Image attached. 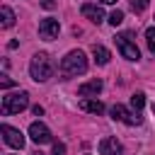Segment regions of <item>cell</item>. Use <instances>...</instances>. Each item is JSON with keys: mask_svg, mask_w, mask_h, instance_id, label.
<instances>
[{"mask_svg": "<svg viewBox=\"0 0 155 155\" xmlns=\"http://www.w3.org/2000/svg\"><path fill=\"white\" fill-rule=\"evenodd\" d=\"M99 2H104V5H114L116 0H99Z\"/></svg>", "mask_w": 155, "mask_h": 155, "instance_id": "603a6c76", "label": "cell"}, {"mask_svg": "<svg viewBox=\"0 0 155 155\" xmlns=\"http://www.w3.org/2000/svg\"><path fill=\"white\" fill-rule=\"evenodd\" d=\"M58 31H61V24H58V19H53V17H46V19H41V22H39V36H41V39L51 41V39H56V36H58Z\"/></svg>", "mask_w": 155, "mask_h": 155, "instance_id": "52a82bcc", "label": "cell"}, {"mask_svg": "<svg viewBox=\"0 0 155 155\" xmlns=\"http://www.w3.org/2000/svg\"><path fill=\"white\" fill-rule=\"evenodd\" d=\"M92 56H94V61L99 63V65H107L109 63V58H111V53H109V48H104V46H92Z\"/></svg>", "mask_w": 155, "mask_h": 155, "instance_id": "4fadbf2b", "label": "cell"}, {"mask_svg": "<svg viewBox=\"0 0 155 155\" xmlns=\"http://www.w3.org/2000/svg\"><path fill=\"white\" fill-rule=\"evenodd\" d=\"M0 17H2V19H0V24H2L5 29L15 24V12H12V10L7 7V5H2V7H0Z\"/></svg>", "mask_w": 155, "mask_h": 155, "instance_id": "5bb4252c", "label": "cell"}, {"mask_svg": "<svg viewBox=\"0 0 155 155\" xmlns=\"http://www.w3.org/2000/svg\"><path fill=\"white\" fill-rule=\"evenodd\" d=\"M116 48H119V53H121L126 61H138V58H140V51H138L133 36H131L128 31L116 34Z\"/></svg>", "mask_w": 155, "mask_h": 155, "instance_id": "277c9868", "label": "cell"}, {"mask_svg": "<svg viewBox=\"0 0 155 155\" xmlns=\"http://www.w3.org/2000/svg\"><path fill=\"white\" fill-rule=\"evenodd\" d=\"M80 12H82V17H87V19L94 22V24L104 22V10H102L99 5H94V2H85V5L80 7Z\"/></svg>", "mask_w": 155, "mask_h": 155, "instance_id": "9c48e42d", "label": "cell"}, {"mask_svg": "<svg viewBox=\"0 0 155 155\" xmlns=\"http://www.w3.org/2000/svg\"><path fill=\"white\" fill-rule=\"evenodd\" d=\"M0 131H2V138H5V143H7L10 148H17V150H22V148H24V136H22V131H19V128H12V126L2 124V126H0Z\"/></svg>", "mask_w": 155, "mask_h": 155, "instance_id": "8992f818", "label": "cell"}, {"mask_svg": "<svg viewBox=\"0 0 155 155\" xmlns=\"http://www.w3.org/2000/svg\"><path fill=\"white\" fill-rule=\"evenodd\" d=\"M102 80L99 78H94V80H90V82H82L80 87H78V94L80 97H97L99 92H102Z\"/></svg>", "mask_w": 155, "mask_h": 155, "instance_id": "30bf717a", "label": "cell"}, {"mask_svg": "<svg viewBox=\"0 0 155 155\" xmlns=\"http://www.w3.org/2000/svg\"><path fill=\"white\" fill-rule=\"evenodd\" d=\"M99 155H121V143L116 138H102L99 140Z\"/></svg>", "mask_w": 155, "mask_h": 155, "instance_id": "8fae6325", "label": "cell"}, {"mask_svg": "<svg viewBox=\"0 0 155 155\" xmlns=\"http://www.w3.org/2000/svg\"><path fill=\"white\" fill-rule=\"evenodd\" d=\"M12 85H15V82H12V78H7V75H2V80H0V87H2V90H10Z\"/></svg>", "mask_w": 155, "mask_h": 155, "instance_id": "d6986e66", "label": "cell"}, {"mask_svg": "<svg viewBox=\"0 0 155 155\" xmlns=\"http://www.w3.org/2000/svg\"><path fill=\"white\" fill-rule=\"evenodd\" d=\"M29 73H31V80L46 82L53 75V63H51L48 53H34L31 56V63H29Z\"/></svg>", "mask_w": 155, "mask_h": 155, "instance_id": "6da1fadb", "label": "cell"}, {"mask_svg": "<svg viewBox=\"0 0 155 155\" xmlns=\"http://www.w3.org/2000/svg\"><path fill=\"white\" fill-rule=\"evenodd\" d=\"M153 111H155V104H153Z\"/></svg>", "mask_w": 155, "mask_h": 155, "instance_id": "cb8c5ba5", "label": "cell"}, {"mask_svg": "<svg viewBox=\"0 0 155 155\" xmlns=\"http://www.w3.org/2000/svg\"><path fill=\"white\" fill-rule=\"evenodd\" d=\"M29 107V94L27 92H10L2 97V114H19L22 109Z\"/></svg>", "mask_w": 155, "mask_h": 155, "instance_id": "3957f363", "label": "cell"}, {"mask_svg": "<svg viewBox=\"0 0 155 155\" xmlns=\"http://www.w3.org/2000/svg\"><path fill=\"white\" fill-rule=\"evenodd\" d=\"M145 41H148V48L155 53V27H148L145 29Z\"/></svg>", "mask_w": 155, "mask_h": 155, "instance_id": "e0dca14e", "label": "cell"}, {"mask_svg": "<svg viewBox=\"0 0 155 155\" xmlns=\"http://www.w3.org/2000/svg\"><path fill=\"white\" fill-rule=\"evenodd\" d=\"M29 138L36 143V145H44V143H51V131L48 126H44L41 121H34L29 126Z\"/></svg>", "mask_w": 155, "mask_h": 155, "instance_id": "ba28073f", "label": "cell"}, {"mask_svg": "<svg viewBox=\"0 0 155 155\" xmlns=\"http://www.w3.org/2000/svg\"><path fill=\"white\" fill-rule=\"evenodd\" d=\"M58 5V0H41V7H46V10H53Z\"/></svg>", "mask_w": 155, "mask_h": 155, "instance_id": "44dd1931", "label": "cell"}, {"mask_svg": "<svg viewBox=\"0 0 155 155\" xmlns=\"http://www.w3.org/2000/svg\"><path fill=\"white\" fill-rule=\"evenodd\" d=\"M121 22H124V12H121V10H114V12L109 15V24L116 27V24H121Z\"/></svg>", "mask_w": 155, "mask_h": 155, "instance_id": "ac0fdd59", "label": "cell"}, {"mask_svg": "<svg viewBox=\"0 0 155 155\" xmlns=\"http://www.w3.org/2000/svg\"><path fill=\"white\" fill-rule=\"evenodd\" d=\"M80 109H82V111H90V114H102V111H104V104H102L99 99L85 97V99L80 102Z\"/></svg>", "mask_w": 155, "mask_h": 155, "instance_id": "7c38bea8", "label": "cell"}, {"mask_svg": "<svg viewBox=\"0 0 155 155\" xmlns=\"http://www.w3.org/2000/svg\"><path fill=\"white\" fill-rule=\"evenodd\" d=\"M31 111H34V116H41V114H44V109H41V107H39V104H36V107H34V109H31Z\"/></svg>", "mask_w": 155, "mask_h": 155, "instance_id": "7402d4cb", "label": "cell"}, {"mask_svg": "<svg viewBox=\"0 0 155 155\" xmlns=\"http://www.w3.org/2000/svg\"><path fill=\"white\" fill-rule=\"evenodd\" d=\"M150 5V0H131V10L133 12H145Z\"/></svg>", "mask_w": 155, "mask_h": 155, "instance_id": "2e32d148", "label": "cell"}, {"mask_svg": "<svg viewBox=\"0 0 155 155\" xmlns=\"http://www.w3.org/2000/svg\"><path fill=\"white\" fill-rule=\"evenodd\" d=\"M87 70V58L82 51H70L63 61H61V73L68 75V78H75V75H82Z\"/></svg>", "mask_w": 155, "mask_h": 155, "instance_id": "7a4b0ae2", "label": "cell"}, {"mask_svg": "<svg viewBox=\"0 0 155 155\" xmlns=\"http://www.w3.org/2000/svg\"><path fill=\"white\" fill-rule=\"evenodd\" d=\"M53 155H65V145L63 143H53Z\"/></svg>", "mask_w": 155, "mask_h": 155, "instance_id": "ffe728a7", "label": "cell"}, {"mask_svg": "<svg viewBox=\"0 0 155 155\" xmlns=\"http://www.w3.org/2000/svg\"><path fill=\"white\" fill-rule=\"evenodd\" d=\"M111 119H116V121H121V124H128V126H138V124L143 121L138 114L128 111L124 104H114V107H111Z\"/></svg>", "mask_w": 155, "mask_h": 155, "instance_id": "5b68a950", "label": "cell"}, {"mask_svg": "<svg viewBox=\"0 0 155 155\" xmlns=\"http://www.w3.org/2000/svg\"><path fill=\"white\" fill-rule=\"evenodd\" d=\"M143 104H145V94H143V92H136V94L131 97V107H133L136 111H140Z\"/></svg>", "mask_w": 155, "mask_h": 155, "instance_id": "9a60e30c", "label": "cell"}]
</instances>
